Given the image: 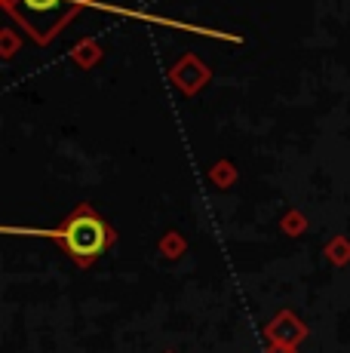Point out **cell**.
<instances>
[{
	"label": "cell",
	"instance_id": "obj_1",
	"mask_svg": "<svg viewBox=\"0 0 350 353\" xmlns=\"http://www.w3.org/2000/svg\"><path fill=\"white\" fill-rule=\"evenodd\" d=\"M62 236H65V246L77 258H96L105 249V240H107L105 225L99 219H92V215H77V219H71L68 225H65Z\"/></svg>",
	"mask_w": 350,
	"mask_h": 353
},
{
	"label": "cell",
	"instance_id": "obj_2",
	"mask_svg": "<svg viewBox=\"0 0 350 353\" xmlns=\"http://www.w3.org/2000/svg\"><path fill=\"white\" fill-rule=\"evenodd\" d=\"M25 3H28L31 10H52L59 0H25Z\"/></svg>",
	"mask_w": 350,
	"mask_h": 353
}]
</instances>
